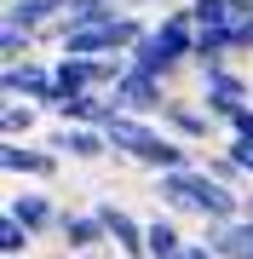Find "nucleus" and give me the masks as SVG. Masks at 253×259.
<instances>
[{
    "instance_id": "nucleus-1",
    "label": "nucleus",
    "mask_w": 253,
    "mask_h": 259,
    "mask_svg": "<svg viewBox=\"0 0 253 259\" xmlns=\"http://www.w3.org/2000/svg\"><path fill=\"white\" fill-rule=\"evenodd\" d=\"M156 196H161L167 213H178V219H201V225L242 219V190L219 185L201 161L196 167H178V173H156Z\"/></svg>"
},
{
    "instance_id": "nucleus-2",
    "label": "nucleus",
    "mask_w": 253,
    "mask_h": 259,
    "mask_svg": "<svg viewBox=\"0 0 253 259\" xmlns=\"http://www.w3.org/2000/svg\"><path fill=\"white\" fill-rule=\"evenodd\" d=\"M110 150L121 161H132V167H144V173H178V167H196L190 161V144H178L161 121H150V115H115L110 127Z\"/></svg>"
},
{
    "instance_id": "nucleus-3",
    "label": "nucleus",
    "mask_w": 253,
    "mask_h": 259,
    "mask_svg": "<svg viewBox=\"0 0 253 259\" xmlns=\"http://www.w3.org/2000/svg\"><path fill=\"white\" fill-rule=\"evenodd\" d=\"M127 64L144 69V75H156V81H173L184 64H196V18H190V6H173L167 18H156L150 35L132 47Z\"/></svg>"
},
{
    "instance_id": "nucleus-4",
    "label": "nucleus",
    "mask_w": 253,
    "mask_h": 259,
    "mask_svg": "<svg viewBox=\"0 0 253 259\" xmlns=\"http://www.w3.org/2000/svg\"><path fill=\"white\" fill-rule=\"evenodd\" d=\"M150 35V23L138 12H110L98 23H81V29H52L46 40H58L64 52H81V58H132V47Z\"/></svg>"
},
{
    "instance_id": "nucleus-5",
    "label": "nucleus",
    "mask_w": 253,
    "mask_h": 259,
    "mask_svg": "<svg viewBox=\"0 0 253 259\" xmlns=\"http://www.w3.org/2000/svg\"><path fill=\"white\" fill-rule=\"evenodd\" d=\"M201 104H207V115L225 127V121L242 110V104H253V81H247V75H236L230 64L201 69Z\"/></svg>"
},
{
    "instance_id": "nucleus-6",
    "label": "nucleus",
    "mask_w": 253,
    "mask_h": 259,
    "mask_svg": "<svg viewBox=\"0 0 253 259\" xmlns=\"http://www.w3.org/2000/svg\"><path fill=\"white\" fill-rule=\"evenodd\" d=\"M110 98H115V110H127V115H161V110H167V81H156V75H144V69H121V81H115L110 87Z\"/></svg>"
},
{
    "instance_id": "nucleus-7",
    "label": "nucleus",
    "mask_w": 253,
    "mask_h": 259,
    "mask_svg": "<svg viewBox=\"0 0 253 259\" xmlns=\"http://www.w3.org/2000/svg\"><path fill=\"white\" fill-rule=\"evenodd\" d=\"M0 87H6V98H29V104H40L46 115H52V104H58V75H52V64H40V58L6 64V69H0Z\"/></svg>"
},
{
    "instance_id": "nucleus-8",
    "label": "nucleus",
    "mask_w": 253,
    "mask_h": 259,
    "mask_svg": "<svg viewBox=\"0 0 253 259\" xmlns=\"http://www.w3.org/2000/svg\"><path fill=\"white\" fill-rule=\"evenodd\" d=\"M98 219H104L110 248L121 259H150V219H138V213L121 207V202H98Z\"/></svg>"
},
{
    "instance_id": "nucleus-9",
    "label": "nucleus",
    "mask_w": 253,
    "mask_h": 259,
    "mask_svg": "<svg viewBox=\"0 0 253 259\" xmlns=\"http://www.w3.org/2000/svg\"><path fill=\"white\" fill-rule=\"evenodd\" d=\"M58 150L52 144H35V139H6L0 144V167H6L12 179H52L58 173Z\"/></svg>"
},
{
    "instance_id": "nucleus-10",
    "label": "nucleus",
    "mask_w": 253,
    "mask_h": 259,
    "mask_svg": "<svg viewBox=\"0 0 253 259\" xmlns=\"http://www.w3.org/2000/svg\"><path fill=\"white\" fill-rule=\"evenodd\" d=\"M46 144H52L64 161H110V156H115L104 127H75V121H58V133H52Z\"/></svg>"
},
{
    "instance_id": "nucleus-11",
    "label": "nucleus",
    "mask_w": 253,
    "mask_h": 259,
    "mask_svg": "<svg viewBox=\"0 0 253 259\" xmlns=\"http://www.w3.org/2000/svg\"><path fill=\"white\" fill-rule=\"evenodd\" d=\"M58 242H64L69 253H104V248H110V231H104L98 207H64V219H58Z\"/></svg>"
},
{
    "instance_id": "nucleus-12",
    "label": "nucleus",
    "mask_w": 253,
    "mask_h": 259,
    "mask_svg": "<svg viewBox=\"0 0 253 259\" xmlns=\"http://www.w3.org/2000/svg\"><path fill=\"white\" fill-rule=\"evenodd\" d=\"M156 121L173 133L178 144H201V139H213V115H207V104H190V98H167V110H161Z\"/></svg>"
},
{
    "instance_id": "nucleus-13",
    "label": "nucleus",
    "mask_w": 253,
    "mask_h": 259,
    "mask_svg": "<svg viewBox=\"0 0 253 259\" xmlns=\"http://www.w3.org/2000/svg\"><path fill=\"white\" fill-rule=\"evenodd\" d=\"M6 213L23 225V231H35V236H52V231H58V219H64V207H58L46 190H18V196L6 202Z\"/></svg>"
},
{
    "instance_id": "nucleus-14",
    "label": "nucleus",
    "mask_w": 253,
    "mask_h": 259,
    "mask_svg": "<svg viewBox=\"0 0 253 259\" xmlns=\"http://www.w3.org/2000/svg\"><path fill=\"white\" fill-rule=\"evenodd\" d=\"M64 18H69V0H6V23L29 29V35H40V40H46V29L64 23Z\"/></svg>"
},
{
    "instance_id": "nucleus-15",
    "label": "nucleus",
    "mask_w": 253,
    "mask_h": 259,
    "mask_svg": "<svg viewBox=\"0 0 253 259\" xmlns=\"http://www.w3.org/2000/svg\"><path fill=\"white\" fill-rule=\"evenodd\" d=\"M207 248L219 259H253V219H225V225H207Z\"/></svg>"
},
{
    "instance_id": "nucleus-16",
    "label": "nucleus",
    "mask_w": 253,
    "mask_h": 259,
    "mask_svg": "<svg viewBox=\"0 0 253 259\" xmlns=\"http://www.w3.org/2000/svg\"><path fill=\"white\" fill-rule=\"evenodd\" d=\"M190 248V236L178 231V213H161V219H150V259H178Z\"/></svg>"
},
{
    "instance_id": "nucleus-17",
    "label": "nucleus",
    "mask_w": 253,
    "mask_h": 259,
    "mask_svg": "<svg viewBox=\"0 0 253 259\" xmlns=\"http://www.w3.org/2000/svg\"><path fill=\"white\" fill-rule=\"evenodd\" d=\"M40 104H29V98H6V115H0V127H6V139H35V127H40Z\"/></svg>"
},
{
    "instance_id": "nucleus-18",
    "label": "nucleus",
    "mask_w": 253,
    "mask_h": 259,
    "mask_svg": "<svg viewBox=\"0 0 253 259\" xmlns=\"http://www.w3.org/2000/svg\"><path fill=\"white\" fill-rule=\"evenodd\" d=\"M196 29H230L236 23V0H184Z\"/></svg>"
},
{
    "instance_id": "nucleus-19",
    "label": "nucleus",
    "mask_w": 253,
    "mask_h": 259,
    "mask_svg": "<svg viewBox=\"0 0 253 259\" xmlns=\"http://www.w3.org/2000/svg\"><path fill=\"white\" fill-rule=\"evenodd\" d=\"M35 47H40V35L0 23V58H6V64H23V58H35Z\"/></svg>"
},
{
    "instance_id": "nucleus-20",
    "label": "nucleus",
    "mask_w": 253,
    "mask_h": 259,
    "mask_svg": "<svg viewBox=\"0 0 253 259\" xmlns=\"http://www.w3.org/2000/svg\"><path fill=\"white\" fill-rule=\"evenodd\" d=\"M29 248H35V231H23V225L6 213V219H0V253H6V259H23Z\"/></svg>"
},
{
    "instance_id": "nucleus-21",
    "label": "nucleus",
    "mask_w": 253,
    "mask_h": 259,
    "mask_svg": "<svg viewBox=\"0 0 253 259\" xmlns=\"http://www.w3.org/2000/svg\"><path fill=\"white\" fill-rule=\"evenodd\" d=\"M201 167H207V173H213V179H219V185H236V190H242V185H253V179H247V173H242V167H236V161L225 156V150H219V156H207Z\"/></svg>"
},
{
    "instance_id": "nucleus-22",
    "label": "nucleus",
    "mask_w": 253,
    "mask_h": 259,
    "mask_svg": "<svg viewBox=\"0 0 253 259\" xmlns=\"http://www.w3.org/2000/svg\"><path fill=\"white\" fill-rule=\"evenodd\" d=\"M225 156H230V161L253 179V139H225Z\"/></svg>"
},
{
    "instance_id": "nucleus-23",
    "label": "nucleus",
    "mask_w": 253,
    "mask_h": 259,
    "mask_svg": "<svg viewBox=\"0 0 253 259\" xmlns=\"http://www.w3.org/2000/svg\"><path fill=\"white\" fill-rule=\"evenodd\" d=\"M230 40H236V58H253V18H236L230 23Z\"/></svg>"
},
{
    "instance_id": "nucleus-24",
    "label": "nucleus",
    "mask_w": 253,
    "mask_h": 259,
    "mask_svg": "<svg viewBox=\"0 0 253 259\" xmlns=\"http://www.w3.org/2000/svg\"><path fill=\"white\" fill-rule=\"evenodd\" d=\"M225 133H230V139H253V104H242V110L225 121Z\"/></svg>"
},
{
    "instance_id": "nucleus-25",
    "label": "nucleus",
    "mask_w": 253,
    "mask_h": 259,
    "mask_svg": "<svg viewBox=\"0 0 253 259\" xmlns=\"http://www.w3.org/2000/svg\"><path fill=\"white\" fill-rule=\"evenodd\" d=\"M178 259H219V253H213V248H207V242H190V248H184V253H178Z\"/></svg>"
},
{
    "instance_id": "nucleus-26",
    "label": "nucleus",
    "mask_w": 253,
    "mask_h": 259,
    "mask_svg": "<svg viewBox=\"0 0 253 259\" xmlns=\"http://www.w3.org/2000/svg\"><path fill=\"white\" fill-rule=\"evenodd\" d=\"M242 219H253V185L242 190Z\"/></svg>"
},
{
    "instance_id": "nucleus-27",
    "label": "nucleus",
    "mask_w": 253,
    "mask_h": 259,
    "mask_svg": "<svg viewBox=\"0 0 253 259\" xmlns=\"http://www.w3.org/2000/svg\"><path fill=\"white\" fill-rule=\"evenodd\" d=\"M121 6H127V12H144V6H156V0H121Z\"/></svg>"
}]
</instances>
